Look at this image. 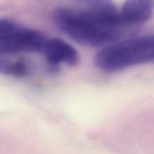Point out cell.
<instances>
[{
	"label": "cell",
	"mask_w": 154,
	"mask_h": 154,
	"mask_svg": "<svg viewBox=\"0 0 154 154\" xmlns=\"http://www.w3.org/2000/svg\"><path fill=\"white\" fill-rule=\"evenodd\" d=\"M54 20L63 33L85 46H107L125 33L119 23V11L102 12L60 7L54 11Z\"/></svg>",
	"instance_id": "6da1fadb"
},
{
	"label": "cell",
	"mask_w": 154,
	"mask_h": 154,
	"mask_svg": "<svg viewBox=\"0 0 154 154\" xmlns=\"http://www.w3.org/2000/svg\"><path fill=\"white\" fill-rule=\"evenodd\" d=\"M153 35L132 37L111 43L101 49L93 59L95 66L105 72H116L153 62Z\"/></svg>",
	"instance_id": "7a4b0ae2"
},
{
	"label": "cell",
	"mask_w": 154,
	"mask_h": 154,
	"mask_svg": "<svg viewBox=\"0 0 154 154\" xmlns=\"http://www.w3.org/2000/svg\"><path fill=\"white\" fill-rule=\"evenodd\" d=\"M48 38L35 29L0 18V56L18 53H42Z\"/></svg>",
	"instance_id": "3957f363"
},
{
	"label": "cell",
	"mask_w": 154,
	"mask_h": 154,
	"mask_svg": "<svg viewBox=\"0 0 154 154\" xmlns=\"http://www.w3.org/2000/svg\"><path fill=\"white\" fill-rule=\"evenodd\" d=\"M42 53L45 55L50 72L53 73L58 72L62 64L74 67L80 62L78 51L70 44L58 38L47 39Z\"/></svg>",
	"instance_id": "277c9868"
},
{
	"label": "cell",
	"mask_w": 154,
	"mask_h": 154,
	"mask_svg": "<svg viewBox=\"0 0 154 154\" xmlns=\"http://www.w3.org/2000/svg\"><path fill=\"white\" fill-rule=\"evenodd\" d=\"M153 0H126L119 10V23L125 31L139 28L151 19Z\"/></svg>",
	"instance_id": "5b68a950"
},
{
	"label": "cell",
	"mask_w": 154,
	"mask_h": 154,
	"mask_svg": "<svg viewBox=\"0 0 154 154\" xmlns=\"http://www.w3.org/2000/svg\"><path fill=\"white\" fill-rule=\"evenodd\" d=\"M80 8L102 12H117V6L112 0H69Z\"/></svg>",
	"instance_id": "8992f818"
},
{
	"label": "cell",
	"mask_w": 154,
	"mask_h": 154,
	"mask_svg": "<svg viewBox=\"0 0 154 154\" xmlns=\"http://www.w3.org/2000/svg\"><path fill=\"white\" fill-rule=\"evenodd\" d=\"M29 72L28 66L24 61L18 60L16 62H11L8 75L17 78H24L29 75Z\"/></svg>",
	"instance_id": "52a82bcc"
}]
</instances>
